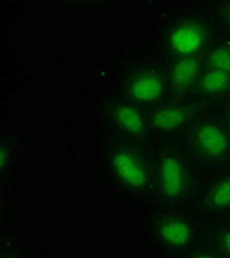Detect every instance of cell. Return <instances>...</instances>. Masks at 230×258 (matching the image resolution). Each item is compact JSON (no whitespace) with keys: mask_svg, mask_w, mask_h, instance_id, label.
<instances>
[{"mask_svg":"<svg viewBox=\"0 0 230 258\" xmlns=\"http://www.w3.org/2000/svg\"><path fill=\"white\" fill-rule=\"evenodd\" d=\"M165 67L170 96L176 98H193L198 81L205 68L201 56L186 58H168L161 56Z\"/></svg>","mask_w":230,"mask_h":258,"instance_id":"30bf717a","label":"cell"},{"mask_svg":"<svg viewBox=\"0 0 230 258\" xmlns=\"http://www.w3.org/2000/svg\"><path fill=\"white\" fill-rule=\"evenodd\" d=\"M204 109H220L230 99V74L205 67L193 93Z\"/></svg>","mask_w":230,"mask_h":258,"instance_id":"8fae6325","label":"cell"},{"mask_svg":"<svg viewBox=\"0 0 230 258\" xmlns=\"http://www.w3.org/2000/svg\"><path fill=\"white\" fill-rule=\"evenodd\" d=\"M205 240L212 246L217 257L230 258V217L208 221Z\"/></svg>","mask_w":230,"mask_h":258,"instance_id":"4fadbf2b","label":"cell"},{"mask_svg":"<svg viewBox=\"0 0 230 258\" xmlns=\"http://www.w3.org/2000/svg\"><path fill=\"white\" fill-rule=\"evenodd\" d=\"M59 2L80 6V8H87V9H95L105 3V0H59Z\"/></svg>","mask_w":230,"mask_h":258,"instance_id":"2e32d148","label":"cell"},{"mask_svg":"<svg viewBox=\"0 0 230 258\" xmlns=\"http://www.w3.org/2000/svg\"><path fill=\"white\" fill-rule=\"evenodd\" d=\"M218 33L212 14L188 11L174 15L164 24L158 34V46L162 56L202 58Z\"/></svg>","mask_w":230,"mask_h":258,"instance_id":"5b68a950","label":"cell"},{"mask_svg":"<svg viewBox=\"0 0 230 258\" xmlns=\"http://www.w3.org/2000/svg\"><path fill=\"white\" fill-rule=\"evenodd\" d=\"M208 221L188 208L156 210L148 219V233L152 243L171 255H189L192 249L205 239Z\"/></svg>","mask_w":230,"mask_h":258,"instance_id":"277c9868","label":"cell"},{"mask_svg":"<svg viewBox=\"0 0 230 258\" xmlns=\"http://www.w3.org/2000/svg\"><path fill=\"white\" fill-rule=\"evenodd\" d=\"M191 210L207 221L230 217V167L211 173L202 181Z\"/></svg>","mask_w":230,"mask_h":258,"instance_id":"9c48e42d","label":"cell"},{"mask_svg":"<svg viewBox=\"0 0 230 258\" xmlns=\"http://www.w3.org/2000/svg\"><path fill=\"white\" fill-rule=\"evenodd\" d=\"M180 143L202 171L214 173L230 167V130L220 109H204Z\"/></svg>","mask_w":230,"mask_h":258,"instance_id":"3957f363","label":"cell"},{"mask_svg":"<svg viewBox=\"0 0 230 258\" xmlns=\"http://www.w3.org/2000/svg\"><path fill=\"white\" fill-rule=\"evenodd\" d=\"M202 170L192 159L180 140L161 142L155 149L156 207L188 208L202 186Z\"/></svg>","mask_w":230,"mask_h":258,"instance_id":"7a4b0ae2","label":"cell"},{"mask_svg":"<svg viewBox=\"0 0 230 258\" xmlns=\"http://www.w3.org/2000/svg\"><path fill=\"white\" fill-rule=\"evenodd\" d=\"M211 14L218 25V30L230 36V0H218Z\"/></svg>","mask_w":230,"mask_h":258,"instance_id":"9a60e30c","label":"cell"},{"mask_svg":"<svg viewBox=\"0 0 230 258\" xmlns=\"http://www.w3.org/2000/svg\"><path fill=\"white\" fill-rule=\"evenodd\" d=\"M202 59L205 67H211L230 74V36L220 31L215 39L211 41Z\"/></svg>","mask_w":230,"mask_h":258,"instance_id":"7c38bea8","label":"cell"},{"mask_svg":"<svg viewBox=\"0 0 230 258\" xmlns=\"http://www.w3.org/2000/svg\"><path fill=\"white\" fill-rule=\"evenodd\" d=\"M103 168L124 194L136 199L152 198L155 187V149L146 142L111 133L102 148Z\"/></svg>","mask_w":230,"mask_h":258,"instance_id":"6da1fadb","label":"cell"},{"mask_svg":"<svg viewBox=\"0 0 230 258\" xmlns=\"http://www.w3.org/2000/svg\"><path fill=\"white\" fill-rule=\"evenodd\" d=\"M202 111L204 108L195 98L168 96L148 109L151 135L159 142L180 140Z\"/></svg>","mask_w":230,"mask_h":258,"instance_id":"52a82bcc","label":"cell"},{"mask_svg":"<svg viewBox=\"0 0 230 258\" xmlns=\"http://www.w3.org/2000/svg\"><path fill=\"white\" fill-rule=\"evenodd\" d=\"M14 159H15L14 142L9 138H2V142H0V174H2V179H6L9 176Z\"/></svg>","mask_w":230,"mask_h":258,"instance_id":"5bb4252c","label":"cell"},{"mask_svg":"<svg viewBox=\"0 0 230 258\" xmlns=\"http://www.w3.org/2000/svg\"><path fill=\"white\" fill-rule=\"evenodd\" d=\"M120 95L146 111L170 96L168 80L162 59H143L134 63L120 80Z\"/></svg>","mask_w":230,"mask_h":258,"instance_id":"8992f818","label":"cell"},{"mask_svg":"<svg viewBox=\"0 0 230 258\" xmlns=\"http://www.w3.org/2000/svg\"><path fill=\"white\" fill-rule=\"evenodd\" d=\"M220 111H221V115H223V118L226 121V124H227V127H229L230 130V99L220 108Z\"/></svg>","mask_w":230,"mask_h":258,"instance_id":"e0dca14e","label":"cell"},{"mask_svg":"<svg viewBox=\"0 0 230 258\" xmlns=\"http://www.w3.org/2000/svg\"><path fill=\"white\" fill-rule=\"evenodd\" d=\"M103 117L112 133L123 138L148 142L152 136L148 111L120 93L105 100Z\"/></svg>","mask_w":230,"mask_h":258,"instance_id":"ba28073f","label":"cell"}]
</instances>
